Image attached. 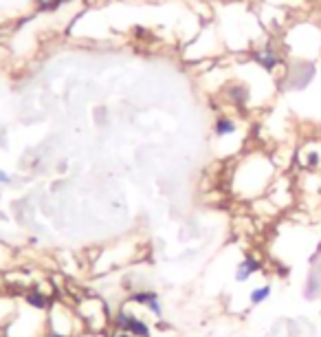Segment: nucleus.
Wrapping results in <instances>:
<instances>
[{
  "instance_id": "3",
  "label": "nucleus",
  "mask_w": 321,
  "mask_h": 337,
  "mask_svg": "<svg viewBox=\"0 0 321 337\" xmlns=\"http://www.w3.org/2000/svg\"><path fill=\"white\" fill-rule=\"evenodd\" d=\"M22 302L31 307L33 311H51L53 307V295L44 293L40 287H31L29 291L22 293Z\"/></svg>"
},
{
  "instance_id": "10",
  "label": "nucleus",
  "mask_w": 321,
  "mask_h": 337,
  "mask_svg": "<svg viewBox=\"0 0 321 337\" xmlns=\"http://www.w3.org/2000/svg\"><path fill=\"white\" fill-rule=\"evenodd\" d=\"M106 337H132V335L126 333V331H121V328H112V331L106 333Z\"/></svg>"
},
{
  "instance_id": "4",
  "label": "nucleus",
  "mask_w": 321,
  "mask_h": 337,
  "mask_svg": "<svg viewBox=\"0 0 321 337\" xmlns=\"http://www.w3.org/2000/svg\"><path fill=\"white\" fill-rule=\"evenodd\" d=\"M257 271H262V262L255 256H247L242 258L236 267V282H247L251 276H255Z\"/></svg>"
},
{
  "instance_id": "13",
  "label": "nucleus",
  "mask_w": 321,
  "mask_h": 337,
  "mask_svg": "<svg viewBox=\"0 0 321 337\" xmlns=\"http://www.w3.org/2000/svg\"><path fill=\"white\" fill-rule=\"evenodd\" d=\"M0 183H9V174L3 172V170H0Z\"/></svg>"
},
{
  "instance_id": "6",
  "label": "nucleus",
  "mask_w": 321,
  "mask_h": 337,
  "mask_svg": "<svg viewBox=\"0 0 321 337\" xmlns=\"http://www.w3.org/2000/svg\"><path fill=\"white\" fill-rule=\"evenodd\" d=\"M255 62H257V64H260L264 70H269V73H271V70L275 68V66H279L281 58H279V53L273 49L271 44H266L264 49H260V51L255 53Z\"/></svg>"
},
{
  "instance_id": "12",
  "label": "nucleus",
  "mask_w": 321,
  "mask_h": 337,
  "mask_svg": "<svg viewBox=\"0 0 321 337\" xmlns=\"http://www.w3.org/2000/svg\"><path fill=\"white\" fill-rule=\"evenodd\" d=\"M82 337H106V333H95V331H86Z\"/></svg>"
},
{
  "instance_id": "2",
  "label": "nucleus",
  "mask_w": 321,
  "mask_h": 337,
  "mask_svg": "<svg viewBox=\"0 0 321 337\" xmlns=\"http://www.w3.org/2000/svg\"><path fill=\"white\" fill-rule=\"evenodd\" d=\"M128 302L130 304H139V307H145L154 317H159V320L163 317V307H161V300H159V293H156V291L141 289V291H135L128 297Z\"/></svg>"
},
{
  "instance_id": "11",
  "label": "nucleus",
  "mask_w": 321,
  "mask_h": 337,
  "mask_svg": "<svg viewBox=\"0 0 321 337\" xmlns=\"http://www.w3.org/2000/svg\"><path fill=\"white\" fill-rule=\"evenodd\" d=\"M44 337H73V335H66V333H60V331H51V328H46Z\"/></svg>"
},
{
  "instance_id": "5",
  "label": "nucleus",
  "mask_w": 321,
  "mask_h": 337,
  "mask_svg": "<svg viewBox=\"0 0 321 337\" xmlns=\"http://www.w3.org/2000/svg\"><path fill=\"white\" fill-rule=\"evenodd\" d=\"M238 132V121L229 115H218L216 121H214V135L218 139H224V137H231Z\"/></svg>"
},
{
  "instance_id": "7",
  "label": "nucleus",
  "mask_w": 321,
  "mask_h": 337,
  "mask_svg": "<svg viewBox=\"0 0 321 337\" xmlns=\"http://www.w3.org/2000/svg\"><path fill=\"white\" fill-rule=\"evenodd\" d=\"M249 97H251V93H249V86L242 84V82H233L226 86V99L231 101L233 106H244Z\"/></svg>"
},
{
  "instance_id": "9",
  "label": "nucleus",
  "mask_w": 321,
  "mask_h": 337,
  "mask_svg": "<svg viewBox=\"0 0 321 337\" xmlns=\"http://www.w3.org/2000/svg\"><path fill=\"white\" fill-rule=\"evenodd\" d=\"M304 166H306L308 170H315V168H319V166H321V154H319V152H315V150H310L306 156H304Z\"/></svg>"
},
{
  "instance_id": "8",
  "label": "nucleus",
  "mask_w": 321,
  "mask_h": 337,
  "mask_svg": "<svg viewBox=\"0 0 321 337\" xmlns=\"http://www.w3.org/2000/svg\"><path fill=\"white\" fill-rule=\"evenodd\" d=\"M271 297V285H262V287H257L253 289L251 293H249V302L253 304V307H257V304H262L266 302Z\"/></svg>"
},
{
  "instance_id": "1",
  "label": "nucleus",
  "mask_w": 321,
  "mask_h": 337,
  "mask_svg": "<svg viewBox=\"0 0 321 337\" xmlns=\"http://www.w3.org/2000/svg\"><path fill=\"white\" fill-rule=\"evenodd\" d=\"M115 328H121V331L130 333L132 337H152V328L145 320H141L135 313H128V311H119L115 315Z\"/></svg>"
}]
</instances>
